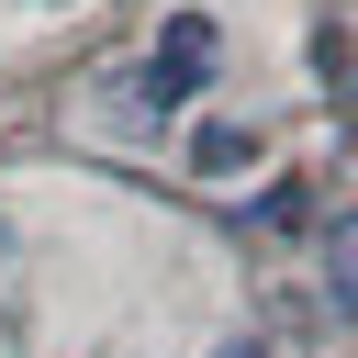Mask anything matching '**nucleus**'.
Wrapping results in <instances>:
<instances>
[{
  "mask_svg": "<svg viewBox=\"0 0 358 358\" xmlns=\"http://www.w3.org/2000/svg\"><path fill=\"white\" fill-rule=\"evenodd\" d=\"M213 67H224V22L213 11H168V34L145 45V67L112 78V101H123V123H168L179 101L213 90Z\"/></svg>",
  "mask_w": 358,
  "mask_h": 358,
  "instance_id": "f257e3e1",
  "label": "nucleus"
},
{
  "mask_svg": "<svg viewBox=\"0 0 358 358\" xmlns=\"http://www.w3.org/2000/svg\"><path fill=\"white\" fill-rule=\"evenodd\" d=\"M190 168H201V179H224V168H257V134H246V123H201V134H190Z\"/></svg>",
  "mask_w": 358,
  "mask_h": 358,
  "instance_id": "f03ea898",
  "label": "nucleus"
},
{
  "mask_svg": "<svg viewBox=\"0 0 358 358\" xmlns=\"http://www.w3.org/2000/svg\"><path fill=\"white\" fill-rule=\"evenodd\" d=\"M324 302H336V313H358V213L324 235Z\"/></svg>",
  "mask_w": 358,
  "mask_h": 358,
  "instance_id": "7ed1b4c3",
  "label": "nucleus"
},
{
  "mask_svg": "<svg viewBox=\"0 0 358 358\" xmlns=\"http://www.w3.org/2000/svg\"><path fill=\"white\" fill-rule=\"evenodd\" d=\"M224 358H268V347H257V336H235V347H224Z\"/></svg>",
  "mask_w": 358,
  "mask_h": 358,
  "instance_id": "20e7f679",
  "label": "nucleus"
}]
</instances>
